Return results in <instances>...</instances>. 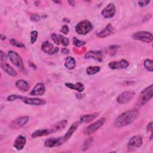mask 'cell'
Here are the masks:
<instances>
[{"instance_id":"21","label":"cell","mask_w":153,"mask_h":153,"mask_svg":"<svg viewBox=\"0 0 153 153\" xmlns=\"http://www.w3.org/2000/svg\"><path fill=\"white\" fill-rule=\"evenodd\" d=\"M16 87L22 91H27L29 89V84L25 80L23 79H19L17 80L16 83Z\"/></svg>"},{"instance_id":"27","label":"cell","mask_w":153,"mask_h":153,"mask_svg":"<svg viewBox=\"0 0 153 153\" xmlns=\"http://www.w3.org/2000/svg\"><path fill=\"white\" fill-rule=\"evenodd\" d=\"M100 71V67L99 66H90L86 69V72L88 75H94Z\"/></svg>"},{"instance_id":"25","label":"cell","mask_w":153,"mask_h":153,"mask_svg":"<svg viewBox=\"0 0 153 153\" xmlns=\"http://www.w3.org/2000/svg\"><path fill=\"white\" fill-rule=\"evenodd\" d=\"M67 123H68V121L66 120H61V121H59L58 123H56L51 127L53 130V132L54 133V132H56V131L62 130L63 128H64L66 127Z\"/></svg>"},{"instance_id":"4","label":"cell","mask_w":153,"mask_h":153,"mask_svg":"<svg viewBox=\"0 0 153 153\" xmlns=\"http://www.w3.org/2000/svg\"><path fill=\"white\" fill-rule=\"evenodd\" d=\"M132 38L134 39L140 41L145 43H149L153 41L152 34L150 32L148 31L136 32L132 35Z\"/></svg>"},{"instance_id":"38","label":"cell","mask_w":153,"mask_h":153,"mask_svg":"<svg viewBox=\"0 0 153 153\" xmlns=\"http://www.w3.org/2000/svg\"><path fill=\"white\" fill-rule=\"evenodd\" d=\"M61 32H62L63 33L65 34V35L68 34V33L69 32V27H68L67 25H63V26H62V27Z\"/></svg>"},{"instance_id":"26","label":"cell","mask_w":153,"mask_h":153,"mask_svg":"<svg viewBox=\"0 0 153 153\" xmlns=\"http://www.w3.org/2000/svg\"><path fill=\"white\" fill-rule=\"evenodd\" d=\"M65 67L68 69H73L75 68L76 66V62L75 59L72 57H67L65 59Z\"/></svg>"},{"instance_id":"3","label":"cell","mask_w":153,"mask_h":153,"mask_svg":"<svg viewBox=\"0 0 153 153\" xmlns=\"http://www.w3.org/2000/svg\"><path fill=\"white\" fill-rule=\"evenodd\" d=\"M93 25L91 23L87 20H82L79 22L75 26L76 32L80 35H85L93 29Z\"/></svg>"},{"instance_id":"42","label":"cell","mask_w":153,"mask_h":153,"mask_svg":"<svg viewBox=\"0 0 153 153\" xmlns=\"http://www.w3.org/2000/svg\"><path fill=\"white\" fill-rule=\"evenodd\" d=\"M62 52L63 53H65V54H68V53H69V50L68 49L66 48H63V49L62 50Z\"/></svg>"},{"instance_id":"24","label":"cell","mask_w":153,"mask_h":153,"mask_svg":"<svg viewBox=\"0 0 153 153\" xmlns=\"http://www.w3.org/2000/svg\"><path fill=\"white\" fill-rule=\"evenodd\" d=\"M1 68L4 71H5L8 75L12 76H16L17 75V72L14 70V69L11 67L10 65L6 63H1Z\"/></svg>"},{"instance_id":"29","label":"cell","mask_w":153,"mask_h":153,"mask_svg":"<svg viewBox=\"0 0 153 153\" xmlns=\"http://www.w3.org/2000/svg\"><path fill=\"white\" fill-rule=\"evenodd\" d=\"M9 42H10V44L14 46V47H19V48H25V45L20 41H19L15 39H10L9 40Z\"/></svg>"},{"instance_id":"11","label":"cell","mask_w":153,"mask_h":153,"mask_svg":"<svg viewBox=\"0 0 153 153\" xmlns=\"http://www.w3.org/2000/svg\"><path fill=\"white\" fill-rule=\"evenodd\" d=\"M116 12V7L113 3L109 4L102 11V16L105 19L112 18Z\"/></svg>"},{"instance_id":"22","label":"cell","mask_w":153,"mask_h":153,"mask_svg":"<svg viewBox=\"0 0 153 153\" xmlns=\"http://www.w3.org/2000/svg\"><path fill=\"white\" fill-rule=\"evenodd\" d=\"M65 85L67 87H68L71 89H72V90H76L78 92H82V91H84V90L85 88L84 84L80 82H78L75 84L66 82V83H65Z\"/></svg>"},{"instance_id":"10","label":"cell","mask_w":153,"mask_h":153,"mask_svg":"<svg viewBox=\"0 0 153 153\" xmlns=\"http://www.w3.org/2000/svg\"><path fill=\"white\" fill-rule=\"evenodd\" d=\"M29 118L27 116L22 117L13 120L10 124V127L13 129H17L24 126L28 121Z\"/></svg>"},{"instance_id":"12","label":"cell","mask_w":153,"mask_h":153,"mask_svg":"<svg viewBox=\"0 0 153 153\" xmlns=\"http://www.w3.org/2000/svg\"><path fill=\"white\" fill-rule=\"evenodd\" d=\"M41 50L44 53L48 54H55L59 51V48L54 47V45L48 41H45L42 44Z\"/></svg>"},{"instance_id":"23","label":"cell","mask_w":153,"mask_h":153,"mask_svg":"<svg viewBox=\"0 0 153 153\" xmlns=\"http://www.w3.org/2000/svg\"><path fill=\"white\" fill-rule=\"evenodd\" d=\"M99 116V113H93L84 115L80 117V122L82 123H88L96 118Z\"/></svg>"},{"instance_id":"5","label":"cell","mask_w":153,"mask_h":153,"mask_svg":"<svg viewBox=\"0 0 153 153\" xmlns=\"http://www.w3.org/2000/svg\"><path fill=\"white\" fill-rule=\"evenodd\" d=\"M105 118L104 117L100 118L99 120L94 122V123L89 125L84 130V134H91L97 131L99 128H100L105 123Z\"/></svg>"},{"instance_id":"1","label":"cell","mask_w":153,"mask_h":153,"mask_svg":"<svg viewBox=\"0 0 153 153\" xmlns=\"http://www.w3.org/2000/svg\"><path fill=\"white\" fill-rule=\"evenodd\" d=\"M139 112L136 109L128 110L120 114L114 121L117 127H122L131 124L138 117Z\"/></svg>"},{"instance_id":"30","label":"cell","mask_w":153,"mask_h":153,"mask_svg":"<svg viewBox=\"0 0 153 153\" xmlns=\"http://www.w3.org/2000/svg\"><path fill=\"white\" fill-rule=\"evenodd\" d=\"M73 43L75 45V46L76 47H80L86 44L85 41L79 40L75 37H74V38H73Z\"/></svg>"},{"instance_id":"32","label":"cell","mask_w":153,"mask_h":153,"mask_svg":"<svg viewBox=\"0 0 153 153\" xmlns=\"http://www.w3.org/2000/svg\"><path fill=\"white\" fill-rule=\"evenodd\" d=\"M38 35V33L36 30H33L30 32V42H31V44H34L36 42V41L37 39Z\"/></svg>"},{"instance_id":"43","label":"cell","mask_w":153,"mask_h":153,"mask_svg":"<svg viewBox=\"0 0 153 153\" xmlns=\"http://www.w3.org/2000/svg\"><path fill=\"white\" fill-rule=\"evenodd\" d=\"M68 2L71 5H75V1H69Z\"/></svg>"},{"instance_id":"17","label":"cell","mask_w":153,"mask_h":153,"mask_svg":"<svg viewBox=\"0 0 153 153\" xmlns=\"http://www.w3.org/2000/svg\"><path fill=\"white\" fill-rule=\"evenodd\" d=\"M79 124H80L79 121H75L71 126V127L68 129V131L66 133L65 136L63 137V140L65 142L71 137V136L73 134V133L77 130Z\"/></svg>"},{"instance_id":"19","label":"cell","mask_w":153,"mask_h":153,"mask_svg":"<svg viewBox=\"0 0 153 153\" xmlns=\"http://www.w3.org/2000/svg\"><path fill=\"white\" fill-rule=\"evenodd\" d=\"M102 52L101 51H90L85 54L86 59H93L99 62L102 61Z\"/></svg>"},{"instance_id":"28","label":"cell","mask_w":153,"mask_h":153,"mask_svg":"<svg viewBox=\"0 0 153 153\" xmlns=\"http://www.w3.org/2000/svg\"><path fill=\"white\" fill-rule=\"evenodd\" d=\"M145 68L149 72L153 71V62L151 59H146L144 62Z\"/></svg>"},{"instance_id":"13","label":"cell","mask_w":153,"mask_h":153,"mask_svg":"<svg viewBox=\"0 0 153 153\" xmlns=\"http://www.w3.org/2000/svg\"><path fill=\"white\" fill-rule=\"evenodd\" d=\"M64 142L63 137H51L45 140L44 145L47 148H52L56 146H59Z\"/></svg>"},{"instance_id":"39","label":"cell","mask_w":153,"mask_h":153,"mask_svg":"<svg viewBox=\"0 0 153 153\" xmlns=\"http://www.w3.org/2000/svg\"><path fill=\"white\" fill-rule=\"evenodd\" d=\"M1 53V62L6 60L7 59L6 54L2 50H1V53Z\"/></svg>"},{"instance_id":"7","label":"cell","mask_w":153,"mask_h":153,"mask_svg":"<svg viewBox=\"0 0 153 153\" xmlns=\"http://www.w3.org/2000/svg\"><path fill=\"white\" fill-rule=\"evenodd\" d=\"M8 56L11 63L17 68L23 69V63L22 58L15 51L10 50L8 52Z\"/></svg>"},{"instance_id":"9","label":"cell","mask_w":153,"mask_h":153,"mask_svg":"<svg viewBox=\"0 0 153 153\" xmlns=\"http://www.w3.org/2000/svg\"><path fill=\"white\" fill-rule=\"evenodd\" d=\"M108 66L112 69H123L129 66V63L125 59H121L120 60L109 62Z\"/></svg>"},{"instance_id":"15","label":"cell","mask_w":153,"mask_h":153,"mask_svg":"<svg viewBox=\"0 0 153 153\" xmlns=\"http://www.w3.org/2000/svg\"><path fill=\"white\" fill-rule=\"evenodd\" d=\"M45 88L44 84L42 82L37 83L32 91L30 93V95L32 96H41L44 94Z\"/></svg>"},{"instance_id":"20","label":"cell","mask_w":153,"mask_h":153,"mask_svg":"<svg viewBox=\"0 0 153 153\" xmlns=\"http://www.w3.org/2000/svg\"><path fill=\"white\" fill-rule=\"evenodd\" d=\"M53 133L51 128H43V129H39L38 130H36L32 134V137H41L48 135L51 133Z\"/></svg>"},{"instance_id":"41","label":"cell","mask_w":153,"mask_h":153,"mask_svg":"<svg viewBox=\"0 0 153 153\" xmlns=\"http://www.w3.org/2000/svg\"><path fill=\"white\" fill-rule=\"evenodd\" d=\"M151 17V14H147L145 16L144 19H143V22H146L148 21L150 18Z\"/></svg>"},{"instance_id":"14","label":"cell","mask_w":153,"mask_h":153,"mask_svg":"<svg viewBox=\"0 0 153 153\" xmlns=\"http://www.w3.org/2000/svg\"><path fill=\"white\" fill-rule=\"evenodd\" d=\"M142 137L139 135H135L130 139L128 142V146L130 148H140L142 145Z\"/></svg>"},{"instance_id":"2","label":"cell","mask_w":153,"mask_h":153,"mask_svg":"<svg viewBox=\"0 0 153 153\" xmlns=\"http://www.w3.org/2000/svg\"><path fill=\"white\" fill-rule=\"evenodd\" d=\"M153 96V85L151 84L149 86L143 90L137 99V106H141L146 104Z\"/></svg>"},{"instance_id":"35","label":"cell","mask_w":153,"mask_h":153,"mask_svg":"<svg viewBox=\"0 0 153 153\" xmlns=\"http://www.w3.org/2000/svg\"><path fill=\"white\" fill-rule=\"evenodd\" d=\"M30 20H31L32 21H33V22H38V21H39V20H41V17L39 15L37 14H32V15L30 16Z\"/></svg>"},{"instance_id":"33","label":"cell","mask_w":153,"mask_h":153,"mask_svg":"<svg viewBox=\"0 0 153 153\" xmlns=\"http://www.w3.org/2000/svg\"><path fill=\"white\" fill-rule=\"evenodd\" d=\"M59 39H60V42H61V43H62V44L63 45L67 46V45H69V41L68 38L63 36L62 35H59Z\"/></svg>"},{"instance_id":"31","label":"cell","mask_w":153,"mask_h":153,"mask_svg":"<svg viewBox=\"0 0 153 153\" xmlns=\"http://www.w3.org/2000/svg\"><path fill=\"white\" fill-rule=\"evenodd\" d=\"M92 141H93V138H91V137L88 138L87 139H86L84 141V142L83 143V145H82L83 150L87 149L90 147V146L91 145V144L92 143Z\"/></svg>"},{"instance_id":"6","label":"cell","mask_w":153,"mask_h":153,"mask_svg":"<svg viewBox=\"0 0 153 153\" xmlns=\"http://www.w3.org/2000/svg\"><path fill=\"white\" fill-rule=\"evenodd\" d=\"M135 93L131 90H127L122 92L117 97V102L119 104H124L130 101L134 97Z\"/></svg>"},{"instance_id":"16","label":"cell","mask_w":153,"mask_h":153,"mask_svg":"<svg viewBox=\"0 0 153 153\" xmlns=\"http://www.w3.org/2000/svg\"><path fill=\"white\" fill-rule=\"evenodd\" d=\"M114 29L113 26L111 25V24L108 23V25L106 26V27H105L102 30L97 33V36L99 38H103L111 35L114 32Z\"/></svg>"},{"instance_id":"8","label":"cell","mask_w":153,"mask_h":153,"mask_svg":"<svg viewBox=\"0 0 153 153\" xmlns=\"http://www.w3.org/2000/svg\"><path fill=\"white\" fill-rule=\"evenodd\" d=\"M20 99L25 103L30 105H35V106H39L43 105L45 104V101L42 99L37 98V97H21Z\"/></svg>"},{"instance_id":"40","label":"cell","mask_w":153,"mask_h":153,"mask_svg":"<svg viewBox=\"0 0 153 153\" xmlns=\"http://www.w3.org/2000/svg\"><path fill=\"white\" fill-rule=\"evenodd\" d=\"M146 130L148 132L149 131H152V122H150L148 125L147 126V128H146Z\"/></svg>"},{"instance_id":"18","label":"cell","mask_w":153,"mask_h":153,"mask_svg":"<svg viewBox=\"0 0 153 153\" xmlns=\"http://www.w3.org/2000/svg\"><path fill=\"white\" fill-rule=\"evenodd\" d=\"M26 142V137L23 135H19L16 139L14 142L13 146L17 150H21L25 146Z\"/></svg>"},{"instance_id":"37","label":"cell","mask_w":153,"mask_h":153,"mask_svg":"<svg viewBox=\"0 0 153 153\" xmlns=\"http://www.w3.org/2000/svg\"><path fill=\"white\" fill-rule=\"evenodd\" d=\"M150 2V1H138V4L140 7H145Z\"/></svg>"},{"instance_id":"36","label":"cell","mask_w":153,"mask_h":153,"mask_svg":"<svg viewBox=\"0 0 153 153\" xmlns=\"http://www.w3.org/2000/svg\"><path fill=\"white\" fill-rule=\"evenodd\" d=\"M51 37L52 40L54 41V42L56 44H59L60 39H59V36H57V35L56 33H52L51 35Z\"/></svg>"},{"instance_id":"34","label":"cell","mask_w":153,"mask_h":153,"mask_svg":"<svg viewBox=\"0 0 153 153\" xmlns=\"http://www.w3.org/2000/svg\"><path fill=\"white\" fill-rule=\"evenodd\" d=\"M22 96L21 95H18V94H12L9 96L7 97V100L8 101H14L16 99H20Z\"/></svg>"}]
</instances>
